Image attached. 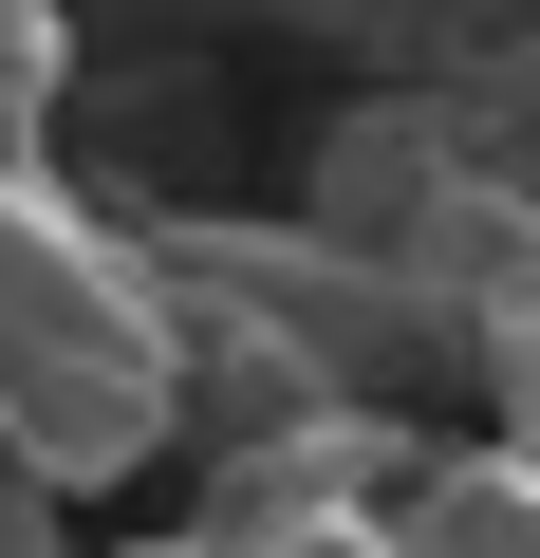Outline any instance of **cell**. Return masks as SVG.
<instances>
[{
    "mask_svg": "<svg viewBox=\"0 0 540 558\" xmlns=\"http://www.w3.org/2000/svg\"><path fill=\"white\" fill-rule=\"evenodd\" d=\"M0 447L57 465L75 502H112V484H149L168 447H205L168 260H149V223L75 205L57 149L0 168Z\"/></svg>",
    "mask_w": 540,
    "mask_h": 558,
    "instance_id": "cell-1",
    "label": "cell"
},
{
    "mask_svg": "<svg viewBox=\"0 0 540 558\" xmlns=\"http://www.w3.org/2000/svg\"><path fill=\"white\" fill-rule=\"evenodd\" d=\"M540 186V149L521 131H484V112H447V94H392V112H336V149H317V223L355 242V260H392V279H429V299L466 317V260L503 242V205Z\"/></svg>",
    "mask_w": 540,
    "mask_h": 558,
    "instance_id": "cell-2",
    "label": "cell"
},
{
    "mask_svg": "<svg viewBox=\"0 0 540 558\" xmlns=\"http://www.w3.org/2000/svg\"><path fill=\"white\" fill-rule=\"evenodd\" d=\"M466 391L503 410L484 447H521V465H540V186H521V205H503V242L466 260Z\"/></svg>",
    "mask_w": 540,
    "mask_h": 558,
    "instance_id": "cell-3",
    "label": "cell"
},
{
    "mask_svg": "<svg viewBox=\"0 0 540 558\" xmlns=\"http://www.w3.org/2000/svg\"><path fill=\"white\" fill-rule=\"evenodd\" d=\"M392 539H410V558H540V465H521V447H447Z\"/></svg>",
    "mask_w": 540,
    "mask_h": 558,
    "instance_id": "cell-4",
    "label": "cell"
},
{
    "mask_svg": "<svg viewBox=\"0 0 540 558\" xmlns=\"http://www.w3.org/2000/svg\"><path fill=\"white\" fill-rule=\"evenodd\" d=\"M0 558H75V484L0 447Z\"/></svg>",
    "mask_w": 540,
    "mask_h": 558,
    "instance_id": "cell-5",
    "label": "cell"
}]
</instances>
